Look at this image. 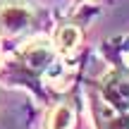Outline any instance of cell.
<instances>
[{
    "label": "cell",
    "instance_id": "1",
    "mask_svg": "<svg viewBox=\"0 0 129 129\" xmlns=\"http://www.w3.org/2000/svg\"><path fill=\"white\" fill-rule=\"evenodd\" d=\"M0 81L7 86H29L38 98H43V86L60 88L64 86L62 57L55 50L50 38L34 36L17 48L0 64Z\"/></svg>",
    "mask_w": 129,
    "mask_h": 129
},
{
    "label": "cell",
    "instance_id": "5",
    "mask_svg": "<svg viewBox=\"0 0 129 129\" xmlns=\"http://www.w3.org/2000/svg\"><path fill=\"white\" fill-rule=\"evenodd\" d=\"M77 127V105L74 101H60L48 112L46 129H74Z\"/></svg>",
    "mask_w": 129,
    "mask_h": 129
},
{
    "label": "cell",
    "instance_id": "3",
    "mask_svg": "<svg viewBox=\"0 0 129 129\" xmlns=\"http://www.w3.org/2000/svg\"><path fill=\"white\" fill-rule=\"evenodd\" d=\"M93 93L101 96L112 110L129 117V72L127 69H110L98 79Z\"/></svg>",
    "mask_w": 129,
    "mask_h": 129
},
{
    "label": "cell",
    "instance_id": "2",
    "mask_svg": "<svg viewBox=\"0 0 129 129\" xmlns=\"http://www.w3.org/2000/svg\"><path fill=\"white\" fill-rule=\"evenodd\" d=\"M43 12L31 0H0V38H19L41 24Z\"/></svg>",
    "mask_w": 129,
    "mask_h": 129
},
{
    "label": "cell",
    "instance_id": "4",
    "mask_svg": "<svg viewBox=\"0 0 129 129\" xmlns=\"http://www.w3.org/2000/svg\"><path fill=\"white\" fill-rule=\"evenodd\" d=\"M81 41H84V34L79 29V24H74V22H64L53 31V46L60 53V57L74 55L81 46Z\"/></svg>",
    "mask_w": 129,
    "mask_h": 129
}]
</instances>
